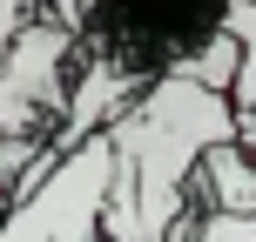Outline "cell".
Wrapping results in <instances>:
<instances>
[{"label": "cell", "mask_w": 256, "mask_h": 242, "mask_svg": "<svg viewBox=\"0 0 256 242\" xmlns=\"http://www.w3.org/2000/svg\"><path fill=\"white\" fill-rule=\"evenodd\" d=\"M236 108L230 94L196 88L189 74H148V88L108 121V148H115V182H128L135 202V229L148 242L168 236L176 209L189 202V175L202 148L230 141Z\"/></svg>", "instance_id": "6da1fadb"}, {"label": "cell", "mask_w": 256, "mask_h": 242, "mask_svg": "<svg viewBox=\"0 0 256 242\" xmlns=\"http://www.w3.org/2000/svg\"><path fill=\"white\" fill-rule=\"evenodd\" d=\"M54 20L81 40V54L128 67V74H168L222 27L230 0H54Z\"/></svg>", "instance_id": "7a4b0ae2"}, {"label": "cell", "mask_w": 256, "mask_h": 242, "mask_svg": "<svg viewBox=\"0 0 256 242\" xmlns=\"http://www.w3.org/2000/svg\"><path fill=\"white\" fill-rule=\"evenodd\" d=\"M74 61L81 40L54 13H27L0 47V135H48V121H61L68 108Z\"/></svg>", "instance_id": "3957f363"}, {"label": "cell", "mask_w": 256, "mask_h": 242, "mask_svg": "<svg viewBox=\"0 0 256 242\" xmlns=\"http://www.w3.org/2000/svg\"><path fill=\"white\" fill-rule=\"evenodd\" d=\"M189 195L202 209H230V216H256V155H243L236 141H216L202 148L189 175Z\"/></svg>", "instance_id": "277c9868"}, {"label": "cell", "mask_w": 256, "mask_h": 242, "mask_svg": "<svg viewBox=\"0 0 256 242\" xmlns=\"http://www.w3.org/2000/svg\"><path fill=\"white\" fill-rule=\"evenodd\" d=\"M236 61H243L236 34H222V27H216V34H209L196 54H182V61L168 67V74H189L196 88H216V94H230V81H236Z\"/></svg>", "instance_id": "5b68a950"}, {"label": "cell", "mask_w": 256, "mask_h": 242, "mask_svg": "<svg viewBox=\"0 0 256 242\" xmlns=\"http://www.w3.org/2000/svg\"><path fill=\"white\" fill-rule=\"evenodd\" d=\"M222 34H236V47H243L236 81H230V108H250V94H256V0H230Z\"/></svg>", "instance_id": "8992f818"}, {"label": "cell", "mask_w": 256, "mask_h": 242, "mask_svg": "<svg viewBox=\"0 0 256 242\" xmlns=\"http://www.w3.org/2000/svg\"><path fill=\"white\" fill-rule=\"evenodd\" d=\"M189 202H196V195H189ZM189 242H256V216H230V209H202V202H196Z\"/></svg>", "instance_id": "52a82bcc"}]
</instances>
